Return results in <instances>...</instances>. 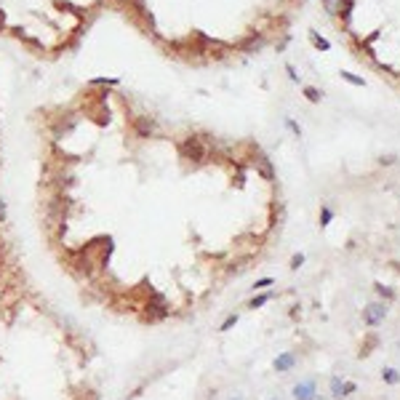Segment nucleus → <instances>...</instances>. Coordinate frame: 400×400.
Here are the masks:
<instances>
[{
	"label": "nucleus",
	"instance_id": "obj_1",
	"mask_svg": "<svg viewBox=\"0 0 400 400\" xmlns=\"http://www.w3.org/2000/svg\"><path fill=\"white\" fill-rule=\"evenodd\" d=\"M179 155L184 160H190V163H205L208 160V147H205V142L200 139V136H187V139L179 142Z\"/></svg>",
	"mask_w": 400,
	"mask_h": 400
},
{
	"label": "nucleus",
	"instance_id": "obj_13",
	"mask_svg": "<svg viewBox=\"0 0 400 400\" xmlns=\"http://www.w3.org/2000/svg\"><path fill=\"white\" fill-rule=\"evenodd\" d=\"M331 395H334L336 400L342 398V379H339V376H334V379H331Z\"/></svg>",
	"mask_w": 400,
	"mask_h": 400
},
{
	"label": "nucleus",
	"instance_id": "obj_2",
	"mask_svg": "<svg viewBox=\"0 0 400 400\" xmlns=\"http://www.w3.org/2000/svg\"><path fill=\"white\" fill-rule=\"evenodd\" d=\"M131 128L139 139H150V136H158V120L150 118V115H134L131 118Z\"/></svg>",
	"mask_w": 400,
	"mask_h": 400
},
{
	"label": "nucleus",
	"instance_id": "obj_18",
	"mask_svg": "<svg viewBox=\"0 0 400 400\" xmlns=\"http://www.w3.org/2000/svg\"><path fill=\"white\" fill-rule=\"evenodd\" d=\"M91 86H118V80H115V78H94V80H91Z\"/></svg>",
	"mask_w": 400,
	"mask_h": 400
},
{
	"label": "nucleus",
	"instance_id": "obj_24",
	"mask_svg": "<svg viewBox=\"0 0 400 400\" xmlns=\"http://www.w3.org/2000/svg\"><path fill=\"white\" fill-rule=\"evenodd\" d=\"M5 213H8V211H5V200L0 198V221H5Z\"/></svg>",
	"mask_w": 400,
	"mask_h": 400
},
{
	"label": "nucleus",
	"instance_id": "obj_19",
	"mask_svg": "<svg viewBox=\"0 0 400 400\" xmlns=\"http://www.w3.org/2000/svg\"><path fill=\"white\" fill-rule=\"evenodd\" d=\"M358 390V384L355 382H342V398H347V395H352V392Z\"/></svg>",
	"mask_w": 400,
	"mask_h": 400
},
{
	"label": "nucleus",
	"instance_id": "obj_8",
	"mask_svg": "<svg viewBox=\"0 0 400 400\" xmlns=\"http://www.w3.org/2000/svg\"><path fill=\"white\" fill-rule=\"evenodd\" d=\"M275 371H280V374H286V371H291V368L296 366V355L294 352H283V355H278L275 358Z\"/></svg>",
	"mask_w": 400,
	"mask_h": 400
},
{
	"label": "nucleus",
	"instance_id": "obj_27",
	"mask_svg": "<svg viewBox=\"0 0 400 400\" xmlns=\"http://www.w3.org/2000/svg\"><path fill=\"white\" fill-rule=\"evenodd\" d=\"M229 400H243V398H229Z\"/></svg>",
	"mask_w": 400,
	"mask_h": 400
},
{
	"label": "nucleus",
	"instance_id": "obj_10",
	"mask_svg": "<svg viewBox=\"0 0 400 400\" xmlns=\"http://www.w3.org/2000/svg\"><path fill=\"white\" fill-rule=\"evenodd\" d=\"M310 40L315 43V48H320V51H328V48H331V43L326 40V37H320L318 32H310Z\"/></svg>",
	"mask_w": 400,
	"mask_h": 400
},
{
	"label": "nucleus",
	"instance_id": "obj_12",
	"mask_svg": "<svg viewBox=\"0 0 400 400\" xmlns=\"http://www.w3.org/2000/svg\"><path fill=\"white\" fill-rule=\"evenodd\" d=\"M270 299H272V294H259V296H253V299H251V304H248V307H251V310H256V307H264L267 302H270Z\"/></svg>",
	"mask_w": 400,
	"mask_h": 400
},
{
	"label": "nucleus",
	"instance_id": "obj_21",
	"mask_svg": "<svg viewBox=\"0 0 400 400\" xmlns=\"http://www.w3.org/2000/svg\"><path fill=\"white\" fill-rule=\"evenodd\" d=\"M304 96L310 99V102H320V91L318 88H304Z\"/></svg>",
	"mask_w": 400,
	"mask_h": 400
},
{
	"label": "nucleus",
	"instance_id": "obj_3",
	"mask_svg": "<svg viewBox=\"0 0 400 400\" xmlns=\"http://www.w3.org/2000/svg\"><path fill=\"white\" fill-rule=\"evenodd\" d=\"M384 318H387V307L379 304V302L368 304L366 310H363V323H366V326H371V328H376Z\"/></svg>",
	"mask_w": 400,
	"mask_h": 400
},
{
	"label": "nucleus",
	"instance_id": "obj_6",
	"mask_svg": "<svg viewBox=\"0 0 400 400\" xmlns=\"http://www.w3.org/2000/svg\"><path fill=\"white\" fill-rule=\"evenodd\" d=\"M253 166L259 168V174L264 176L267 182H272V179H275V168H272V163H270V158H267L264 152H259V150L253 152Z\"/></svg>",
	"mask_w": 400,
	"mask_h": 400
},
{
	"label": "nucleus",
	"instance_id": "obj_26",
	"mask_svg": "<svg viewBox=\"0 0 400 400\" xmlns=\"http://www.w3.org/2000/svg\"><path fill=\"white\" fill-rule=\"evenodd\" d=\"M3 21H5V13L0 11V29H3Z\"/></svg>",
	"mask_w": 400,
	"mask_h": 400
},
{
	"label": "nucleus",
	"instance_id": "obj_14",
	"mask_svg": "<svg viewBox=\"0 0 400 400\" xmlns=\"http://www.w3.org/2000/svg\"><path fill=\"white\" fill-rule=\"evenodd\" d=\"M326 11L331 16H336V13L342 11V0H326Z\"/></svg>",
	"mask_w": 400,
	"mask_h": 400
},
{
	"label": "nucleus",
	"instance_id": "obj_23",
	"mask_svg": "<svg viewBox=\"0 0 400 400\" xmlns=\"http://www.w3.org/2000/svg\"><path fill=\"white\" fill-rule=\"evenodd\" d=\"M342 78L347 83H352V86H363V78H355V75H350V72H342Z\"/></svg>",
	"mask_w": 400,
	"mask_h": 400
},
{
	"label": "nucleus",
	"instance_id": "obj_15",
	"mask_svg": "<svg viewBox=\"0 0 400 400\" xmlns=\"http://www.w3.org/2000/svg\"><path fill=\"white\" fill-rule=\"evenodd\" d=\"M376 294H379V296H384V299H390V302L395 299V291H392V288H387V286H382V283H376Z\"/></svg>",
	"mask_w": 400,
	"mask_h": 400
},
{
	"label": "nucleus",
	"instance_id": "obj_5",
	"mask_svg": "<svg viewBox=\"0 0 400 400\" xmlns=\"http://www.w3.org/2000/svg\"><path fill=\"white\" fill-rule=\"evenodd\" d=\"M75 123H78V115H75V112H64L56 123H53V136H56V139L67 136L75 128Z\"/></svg>",
	"mask_w": 400,
	"mask_h": 400
},
{
	"label": "nucleus",
	"instance_id": "obj_16",
	"mask_svg": "<svg viewBox=\"0 0 400 400\" xmlns=\"http://www.w3.org/2000/svg\"><path fill=\"white\" fill-rule=\"evenodd\" d=\"M272 283H275L272 278H261V280H256V283H253L251 288H253V291H264V288H270Z\"/></svg>",
	"mask_w": 400,
	"mask_h": 400
},
{
	"label": "nucleus",
	"instance_id": "obj_7",
	"mask_svg": "<svg viewBox=\"0 0 400 400\" xmlns=\"http://www.w3.org/2000/svg\"><path fill=\"white\" fill-rule=\"evenodd\" d=\"M294 398L296 400H320L315 395V379H304V382L294 384Z\"/></svg>",
	"mask_w": 400,
	"mask_h": 400
},
{
	"label": "nucleus",
	"instance_id": "obj_25",
	"mask_svg": "<svg viewBox=\"0 0 400 400\" xmlns=\"http://www.w3.org/2000/svg\"><path fill=\"white\" fill-rule=\"evenodd\" d=\"M288 128H291V131H294V134H302V128H299V126H296V123H294V120H288Z\"/></svg>",
	"mask_w": 400,
	"mask_h": 400
},
{
	"label": "nucleus",
	"instance_id": "obj_4",
	"mask_svg": "<svg viewBox=\"0 0 400 400\" xmlns=\"http://www.w3.org/2000/svg\"><path fill=\"white\" fill-rule=\"evenodd\" d=\"M144 307H147L144 320H160V318H166V315H168V307H166V302H163V296H160V294H152V302H147Z\"/></svg>",
	"mask_w": 400,
	"mask_h": 400
},
{
	"label": "nucleus",
	"instance_id": "obj_17",
	"mask_svg": "<svg viewBox=\"0 0 400 400\" xmlns=\"http://www.w3.org/2000/svg\"><path fill=\"white\" fill-rule=\"evenodd\" d=\"M331 219H334V211H331V208H328V205H323V211H320V224H323V227H326V224H328V221H331Z\"/></svg>",
	"mask_w": 400,
	"mask_h": 400
},
{
	"label": "nucleus",
	"instance_id": "obj_11",
	"mask_svg": "<svg viewBox=\"0 0 400 400\" xmlns=\"http://www.w3.org/2000/svg\"><path fill=\"white\" fill-rule=\"evenodd\" d=\"M382 379L387 382V384H398V382H400V374L395 371V368H384V371H382Z\"/></svg>",
	"mask_w": 400,
	"mask_h": 400
},
{
	"label": "nucleus",
	"instance_id": "obj_20",
	"mask_svg": "<svg viewBox=\"0 0 400 400\" xmlns=\"http://www.w3.org/2000/svg\"><path fill=\"white\" fill-rule=\"evenodd\" d=\"M235 323H237V315H227V318H224V323H221V328H219V331H229V328L235 326Z\"/></svg>",
	"mask_w": 400,
	"mask_h": 400
},
{
	"label": "nucleus",
	"instance_id": "obj_28",
	"mask_svg": "<svg viewBox=\"0 0 400 400\" xmlns=\"http://www.w3.org/2000/svg\"><path fill=\"white\" fill-rule=\"evenodd\" d=\"M272 400H278V398H272Z\"/></svg>",
	"mask_w": 400,
	"mask_h": 400
},
{
	"label": "nucleus",
	"instance_id": "obj_22",
	"mask_svg": "<svg viewBox=\"0 0 400 400\" xmlns=\"http://www.w3.org/2000/svg\"><path fill=\"white\" fill-rule=\"evenodd\" d=\"M302 264H304V253H294V259H291V270H299Z\"/></svg>",
	"mask_w": 400,
	"mask_h": 400
},
{
	"label": "nucleus",
	"instance_id": "obj_9",
	"mask_svg": "<svg viewBox=\"0 0 400 400\" xmlns=\"http://www.w3.org/2000/svg\"><path fill=\"white\" fill-rule=\"evenodd\" d=\"M259 48H264V37H261V35H251L245 43H240V51H245V53H253Z\"/></svg>",
	"mask_w": 400,
	"mask_h": 400
}]
</instances>
